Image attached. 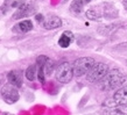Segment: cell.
Returning a JSON list of instances; mask_svg holds the SVG:
<instances>
[{"label":"cell","instance_id":"15","mask_svg":"<svg viewBox=\"0 0 127 115\" xmlns=\"http://www.w3.org/2000/svg\"><path fill=\"white\" fill-rule=\"evenodd\" d=\"M86 16H88L90 20H95V21L100 19L99 14H98V12H97V9L95 7L90 8V9H88V11H86Z\"/></svg>","mask_w":127,"mask_h":115},{"label":"cell","instance_id":"7","mask_svg":"<svg viewBox=\"0 0 127 115\" xmlns=\"http://www.w3.org/2000/svg\"><path fill=\"white\" fill-rule=\"evenodd\" d=\"M35 13V7L32 4H23L18 8V12L13 15L14 19H22V18H27V16L32 15Z\"/></svg>","mask_w":127,"mask_h":115},{"label":"cell","instance_id":"13","mask_svg":"<svg viewBox=\"0 0 127 115\" xmlns=\"http://www.w3.org/2000/svg\"><path fill=\"white\" fill-rule=\"evenodd\" d=\"M36 76H37V73H36V69H35L34 65H31L26 70V78H27L28 80L33 81L36 78Z\"/></svg>","mask_w":127,"mask_h":115},{"label":"cell","instance_id":"17","mask_svg":"<svg viewBox=\"0 0 127 115\" xmlns=\"http://www.w3.org/2000/svg\"><path fill=\"white\" fill-rule=\"evenodd\" d=\"M44 76H46V71H44V66H40L39 71H37V78L41 83L44 81Z\"/></svg>","mask_w":127,"mask_h":115},{"label":"cell","instance_id":"12","mask_svg":"<svg viewBox=\"0 0 127 115\" xmlns=\"http://www.w3.org/2000/svg\"><path fill=\"white\" fill-rule=\"evenodd\" d=\"M33 29V22L31 20H25L18 23L15 28H13V31H19V33H27Z\"/></svg>","mask_w":127,"mask_h":115},{"label":"cell","instance_id":"9","mask_svg":"<svg viewBox=\"0 0 127 115\" xmlns=\"http://www.w3.org/2000/svg\"><path fill=\"white\" fill-rule=\"evenodd\" d=\"M7 80L12 86L20 87L22 85V74L18 70H12L7 73Z\"/></svg>","mask_w":127,"mask_h":115},{"label":"cell","instance_id":"16","mask_svg":"<svg viewBox=\"0 0 127 115\" xmlns=\"http://www.w3.org/2000/svg\"><path fill=\"white\" fill-rule=\"evenodd\" d=\"M44 71H46V73L49 76V74H51L53 73V71H54V69H55V64H54V62H51V61H48L44 64Z\"/></svg>","mask_w":127,"mask_h":115},{"label":"cell","instance_id":"2","mask_svg":"<svg viewBox=\"0 0 127 115\" xmlns=\"http://www.w3.org/2000/svg\"><path fill=\"white\" fill-rule=\"evenodd\" d=\"M75 72H73V66L72 64H70L69 62H63L62 64L57 66L56 72H55V77L60 83L62 84H68L72 80Z\"/></svg>","mask_w":127,"mask_h":115},{"label":"cell","instance_id":"3","mask_svg":"<svg viewBox=\"0 0 127 115\" xmlns=\"http://www.w3.org/2000/svg\"><path fill=\"white\" fill-rule=\"evenodd\" d=\"M96 64L95 59L91 57H81L76 59L72 64L73 72L76 77H82L84 74H88L89 71L92 69V66Z\"/></svg>","mask_w":127,"mask_h":115},{"label":"cell","instance_id":"6","mask_svg":"<svg viewBox=\"0 0 127 115\" xmlns=\"http://www.w3.org/2000/svg\"><path fill=\"white\" fill-rule=\"evenodd\" d=\"M1 95H2V99L5 100V102L6 104H14L18 100L20 99V94L18 92V90H16L15 86H9V87H6L2 90V93H1Z\"/></svg>","mask_w":127,"mask_h":115},{"label":"cell","instance_id":"19","mask_svg":"<svg viewBox=\"0 0 127 115\" xmlns=\"http://www.w3.org/2000/svg\"><path fill=\"white\" fill-rule=\"evenodd\" d=\"M35 19L37 20L39 22H41V21H42V20H43V16L41 15V14H37V15H36V18H35Z\"/></svg>","mask_w":127,"mask_h":115},{"label":"cell","instance_id":"11","mask_svg":"<svg viewBox=\"0 0 127 115\" xmlns=\"http://www.w3.org/2000/svg\"><path fill=\"white\" fill-rule=\"evenodd\" d=\"M103 115H127V106L119 105L116 107H110L103 113Z\"/></svg>","mask_w":127,"mask_h":115},{"label":"cell","instance_id":"1","mask_svg":"<svg viewBox=\"0 0 127 115\" xmlns=\"http://www.w3.org/2000/svg\"><path fill=\"white\" fill-rule=\"evenodd\" d=\"M127 80V77L120 70L113 69L108 71L107 74L104 77L103 81V88L105 90H114L117 87H120Z\"/></svg>","mask_w":127,"mask_h":115},{"label":"cell","instance_id":"4","mask_svg":"<svg viewBox=\"0 0 127 115\" xmlns=\"http://www.w3.org/2000/svg\"><path fill=\"white\" fill-rule=\"evenodd\" d=\"M107 72H108L107 64L96 63V64L92 66V69L89 71L88 79H89V81H91V83H96V81L101 80V79L107 74Z\"/></svg>","mask_w":127,"mask_h":115},{"label":"cell","instance_id":"20","mask_svg":"<svg viewBox=\"0 0 127 115\" xmlns=\"http://www.w3.org/2000/svg\"><path fill=\"white\" fill-rule=\"evenodd\" d=\"M123 4H124V6H125V7H126V9H127V0H124Z\"/></svg>","mask_w":127,"mask_h":115},{"label":"cell","instance_id":"10","mask_svg":"<svg viewBox=\"0 0 127 115\" xmlns=\"http://www.w3.org/2000/svg\"><path fill=\"white\" fill-rule=\"evenodd\" d=\"M73 41V34L71 31H64L58 40V46L61 48H68Z\"/></svg>","mask_w":127,"mask_h":115},{"label":"cell","instance_id":"14","mask_svg":"<svg viewBox=\"0 0 127 115\" xmlns=\"http://www.w3.org/2000/svg\"><path fill=\"white\" fill-rule=\"evenodd\" d=\"M83 8V0H72L71 2V11L75 13H79Z\"/></svg>","mask_w":127,"mask_h":115},{"label":"cell","instance_id":"5","mask_svg":"<svg viewBox=\"0 0 127 115\" xmlns=\"http://www.w3.org/2000/svg\"><path fill=\"white\" fill-rule=\"evenodd\" d=\"M112 100H113V102H108V104H104V105L108 106V107H114V106H119V105L127 106V86L119 88L114 93Z\"/></svg>","mask_w":127,"mask_h":115},{"label":"cell","instance_id":"21","mask_svg":"<svg viewBox=\"0 0 127 115\" xmlns=\"http://www.w3.org/2000/svg\"><path fill=\"white\" fill-rule=\"evenodd\" d=\"M90 1H91V0H85V2H90Z\"/></svg>","mask_w":127,"mask_h":115},{"label":"cell","instance_id":"22","mask_svg":"<svg viewBox=\"0 0 127 115\" xmlns=\"http://www.w3.org/2000/svg\"><path fill=\"white\" fill-rule=\"evenodd\" d=\"M63 1H64V2H65V1H68V0H63Z\"/></svg>","mask_w":127,"mask_h":115},{"label":"cell","instance_id":"18","mask_svg":"<svg viewBox=\"0 0 127 115\" xmlns=\"http://www.w3.org/2000/svg\"><path fill=\"white\" fill-rule=\"evenodd\" d=\"M48 61H49V58L47 57V56H43V55L42 56H39V57L36 58V63H37L40 66H43Z\"/></svg>","mask_w":127,"mask_h":115},{"label":"cell","instance_id":"8","mask_svg":"<svg viewBox=\"0 0 127 115\" xmlns=\"http://www.w3.org/2000/svg\"><path fill=\"white\" fill-rule=\"evenodd\" d=\"M62 26V20L56 15H49L43 20V27L51 30V29H57Z\"/></svg>","mask_w":127,"mask_h":115}]
</instances>
